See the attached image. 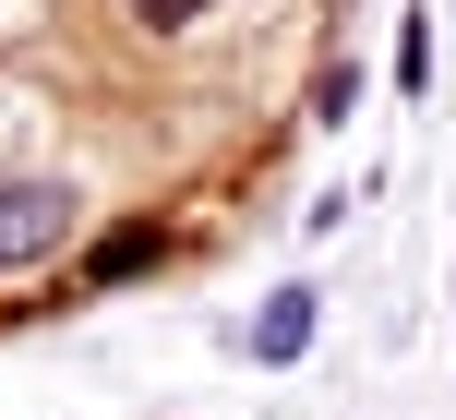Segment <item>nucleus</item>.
<instances>
[{"label": "nucleus", "instance_id": "nucleus-2", "mask_svg": "<svg viewBox=\"0 0 456 420\" xmlns=\"http://www.w3.org/2000/svg\"><path fill=\"white\" fill-rule=\"evenodd\" d=\"M300 349H313V288H276L252 325V360H300Z\"/></svg>", "mask_w": 456, "mask_h": 420}, {"label": "nucleus", "instance_id": "nucleus-3", "mask_svg": "<svg viewBox=\"0 0 456 420\" xmlns=\"http://www.w3.org/2000/svg\"><path fill=\"white\" fill-rule=\"evenodd\" d=\"M133 12H144V24H192L205 0H133Z\"/></svg>", "mask_w": 456, "mask_h": 420}, {"label": "nucleus", "instance_id": "nucleus-1", "mask_svg": "<svg viewBox=\"0 0 456 420\" xmlns=\"http://www.w3.org/2000/svg\"><path fill=\"white\" fill-rule=\"evenodd\" d=\"M72 240V192L61 181H0V264H37Z\"/></svg>", "mask_w": 456, "mask_h": 420}]
</instances>
